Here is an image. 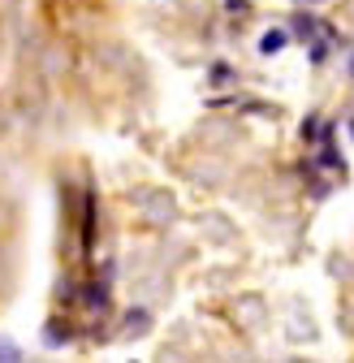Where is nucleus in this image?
Segmentation results:
<instances>
[{"mask_svg": "<svg viewBox=\"0 0 354 363\" xmlns=\"http://www.w3.org/2000/svg\"><path fill=\"white\" fill-rule=\"evenodd\" d=\"M0 354H5V359H18V346H13V342H5V337H0Z\"/></svg>", "mask_w": 354, "mask_h": 363, "instance_id": "nucleus-2", "label": "nucleus"}, {"mask_svg": "<svg viewBox=\"0 0 354 363\" xmlns=\"http://www.w3.org/2000/svg\"><path fill=\"white\" fill-rule=\"evenodd\" d=\"M281 48H285V30H268V35L259 39V52H268V57L281 52Z\"/></svg>", "mask_w": 354, "mask_h": 363, "instance_id": "nucleus-1", "label": "nucleus"}]
</instances>
